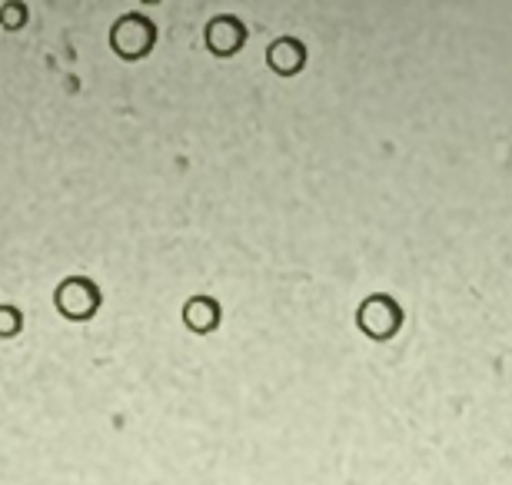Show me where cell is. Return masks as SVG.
<instances>
[{
	"instance_id": "cell-1",
	"label": "cell",
	"mask_w": 512,
	"mask_h": 485,
	"mask_svg": "<svg viewBox=\"0 0 512 485\" xmlns=\"http://www.w3.org/2000/svg\"><path fill=\"white\" fill-rule=\"evenodd\" d=\"M356 326L370 339H376V343H386V339H393L403 329V309H399L393 296L373 293L356 309Z\"/></svg>"
},
{
	"instance_id": "cell-3",
	"label": "cell",
	"mask_w": 512,
	"mask_h": 485,
	"mask_svg": "<svg viewBox=\"0 0 512 485\" xmlns=\"http://www.w3.org/2000/svg\"><path fill=\"white\" fill-rule=\"evenodd\" d=\"M270 67L276 70V74H283V77L300 74V70L306 67V47L300 44V40H293V37L276 40V44L270 47Z\"/></svg>"
},
{
	"instance_id": "cell-4",
	"label": "cell",
	"mask_w": 512,
	"mask_h": 485,
	"mask_svg": "<svg viewBox=\"0 0 512 485\" xmlns=\"http://www.w3.org/2000/svg\"><path fill=\"white\" fill-rule=\"evenodd\" d=\"M183 319H187V326L197 329V333H210V329H217V323H220L217 299H210V296L190 299L187 309H183Z\"/></svg>"
},
{
	"instance_id": "cell-2",
	"label": "cell",
	"mask_w": 512,
	"mask_h": 485,
	"mask_svg": "<svg viewBox=\"0 0 512 485\" xmlns=\"http://www.w3.org/2000/svg\"><path fill=\"white\" fill-rule=\"evenodd\" d=\"M247 40V30L237 17H213L207 27V47L217 57H233Z\"/></svg>"
}]
</instances>
